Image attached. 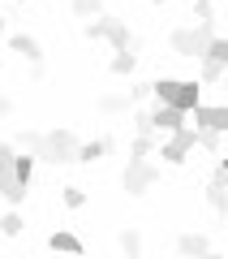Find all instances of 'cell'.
<instances>
[{
	"label": "cell",
	"mask_w": 228,
	"mask_h": 259,
	"mask_svg": "<svg viewBox=\"0 0 228 259\" xmlns=\"http://www.w3.org/2000/svg\"><path fill=\"white\" fill-rule=\"evenodd\" d=\"M155 5H168V0H155Z\"/></svg>",
	"instance_id": "obj_32"
},
{
	"label": "cell",
	"mask_w": 228,
	"mask_h": 259,
	"mask_svg": "<svg viewBox=\"0 0 228 259\" xmlns=\"http://www.w3.org/2000/svg\"><path fill=\"white\" fill-rule=\"evenodd\" d=\"M73 13L78 18H95L99 13V0H73Z\"/></svg>",
	"instance_id": "obj_24"
},
{
	"label": "cell",
	"mask_w": 228,
	"mask_h": 259,
	"mask_svg": "<svg viewBox=\"0 0 228 259\" xmlns=\"http://www.w3.org/2000/svg\"><path fill=\"white\" fill-rule=\"evenodd\" d=\"M82 203H86V194L78 186H65V207H82Z\"/></svg>",
	"instance_id": "obj_26"
},
{
	"label": "cell",
	"mask_w": 228,
	"mask_h": 259,
	"mask_svg": "<svg viewBox=\"0 0 228 259\" xmlns=\"http://www.w3.org/2000/svg\"><path fill=\"white\" fill-rule=\"evenodd\" d=\"M198 69H202V82H219V78H228V39H211V48H207V56L198 61Z\"/></svg>",
	"instance_id": "obj_7"
},
{
	"label": "cell",
	"mask_w": 228,
	"mask_h": 259,
	"mask_svg": "<svg viewBox=\"0 0 228 259\" xmlns=\"http://www.w3.org/2000/svg\"><path fill=\"white\" fill-rule=\"evenodd\" d=\"M207 259H224V255H207Z\"/></svg>",
	"instance_id": "obj_30"
},
{
	"label": "cell",
	"mask_w": 228,
	"mask_h": 259,
	"mask_svg": "<svg viewBox=\"0 0 228 259\" xmlns=\"http://www.w3.org/2000/svg\"><path fill=\"white\" fill-rule=\"evenodd\" d=\"M0 35H5V18H0Z\"/></svg>",
	"instance_id": "obj_29"
},
{
	"label": "cell",
	"mask_w": 228,
	"mask_h": 259,
	"mask_svg": "<svg viewBox=\"0 0 228 259\" xmlns=\"http://www.w3.org/2000/svg\"><path fill=\"white\" fill-rule=\"evenodd\" d=\"M198 147V130L194 125H185V130H177V134H168L164 143H159V156L168 160V164H185V156Z\"/></svg>",
	"instance_id": "obj_6"
},
{
	"label": "cell",
	"mask_w": 228,
	"mask_h": 259,
	"mask_svg": "<svg viewBox=\"0 0 228 259\" xmlns=\"http://www.w3.org/2000/svg\"><path fill=\"white\" fill-rule=\"evenodd\" d=\"M39 143H43V134H39V130H18V147H26L30 156L39 151Z\"/></svg>",
	"instance_id": "obj_20"
},
{
	"label": "cell",
	"mask_w": 228,
	"mask_h": 259,
	"mask_svg": "<svg viewBox=\"0 0 228 259\" xmlns=\"http://www.w3.org/2000/svg\"><path fill=\"white\" fill-rule=\"evenodd\" d=\"M207 203H211V212L228 216V173L219 164H215V173H211V182H207Z\"/></svg>",
	"instance_id": "obj_10"
},
{
	"label": "cell",
	"mask_w": 228,
	"mask_h": 259,
	"mask_svg": "<svg viewBox=\"0 0 228 259\" xmlns=\"http://www.w3.org/2000/svg\"><path fill=\"white\" fill-rule=\"evenodd\" d=\"M99 108L103 112H129V108H134V95H103Z\"/></svg>",
	"instance_id": "obj_19"
},
{
	"label": "cell",
	"mask_w": 228,
	"mask_h": 259,
	"mask_svg": "<svg viewBox=\"0 0 228 259\" xmlns=\"http://www.w3.org/2000/svg\"><path fill=\"white\" fill-rule=\"evenodd\" d=\"M9 48H13L18 56H26L30 65H43V48H39L35 35H9Z\"/></svg>",
	"instance_id": "obj_12"
},
{
	"label": "cell",
	"mask_w": 228,
	"mask_h": 259,
	"mask_svg": "<svg viewBox=\"0 0 228 259\" xmlns=\"http://www.w3.org/2000/svg\"><path fill=\"white\" fill-rule=\"evenodd\" d=\"M86 39H108L112 52H138L134 35H129V26L121 18H95V22H86Z\"/></svg>",
	"instance_id": "obj_3"
},
{
	"label": "cell",
	"mask_w": 228,
	"mask_h": 259,
	"mask_svg": "<svg viewBox=\"0 0 228 259\" xmlns=\"http://www.w3.org/2000/svg\"><path fill=\"white\" fill-rule=\"evenodd\" d=\"M194 18H198V22H215V9H211V0H194Z\"/></svg>",
	"instance_id": "obj_25"
},
{
	"label": "cell",
	"mask_w": 228,
	"mask_h": 259,
	"mask_svg": "<svg viewBox=\"0 0 228 259\" xmlns=\"http://www.w3.org/2000/svg\"><path fill=\"white\" fill-rule=\"evenodd\" d=\"M108 147H112L108 139H91V143L78 147V160H82V164H95V160H103V151H108Z\"/></svg>",
	"instance_id": "obj_16"
},
{
	"label": "cell",
	"mask_w": 228,
	"mask_h": 259,
	"mask_svg": "<svg viewBox=\"0 0 228 259\" xmlns=\"http://www.w3.org/2000/svg\"><path fill=\"white\" fill-rule=\"evenodd\" d=\"M219 168H224V173H228V160H219Z\"/></svg>",
	"instance_id": "obj_28"
},
{
	"label": "cell",
	"mask_w": 228,
	"mask_h": 259,
	"mask_svg": "<svg viewBox=\"0 0 228 259\" xmlns=\"http://www.w3.org/2000/svg\"><path fill=\"white\" fill-rule=\"evenodd\" d=\"M151 125H155V134H177V130H185V112L173 108V104H155L151 108Z\"/></svg>",
	"instance_id": "obj_9"
},
{
	"label": "cell",
	"mask_w": 228,
	"mask_h": 259,
	"mask_svg": "<svg viewBox=\"0 0 228 259\" xmlns=\"http://www.w3.org/2000/svg\"><path fill=\"white\" fill-rule=\"evenodd\" d=\"M219 143H224V134H215V130H198V147L202 151H219Z\"/></svg>",
	"instance_id": "obj_22"
},
{
	"label": "cell",
	"mask_w": 228,
	"mask_h": 259,
	"mask_svg": "<svg viewBox=\"0 0 228 259\" xmlns=\"http://www.w3.org/2000/svg\"><path fill=\"white\" fill-rule=\"evenodd\" d=\"M211 39H215V22H198V26H181L168 35V44H173L177 56H194V61H202L211 48Z\"/></svg>",
	"instance_id": "obj_1"
},
{
	"label": "cell",
	"mask_w": 228,
	"mask_h": 259,
	"mask_svg": "<svg viewBox=\"0 0 228 259\" xmlns=\"http://www.w3.org/2000/svg\"><path fill=\"white\" fill-rule=\"evenodd\" d=\"M177 255L181 259H207L211 255V238L207 233H181V238H177Z\"/></svg>",
	"instance_id": "obj_11"
},
{
	"label": "cell",
	"mask_w": 228,
	"mask_h": 259,
	"mask_svg": "<svg viewBox=\"0 0 228 259\" xmlns=\"http://www.w3.org/2000/svg\"><path fill=\"white\" fill-rule=\"evenodd\" d=\"M198 104H202V87H198V82H181V87H177V100H173V108L194 112Z\"/></svg>",
	"instance_id": "obj_14"
},
{
	"label": "cell",
	"mask_w": 228,
	"mask_h": 259,
	"mask_svg": "<svg viewBox=\"0 0 228 259\" xmlns=\"http://www.w3.org/2000/svg\"><path fill=\"white\" fill-rule=\"evenodd\" d=\"M0 233H5V238H18V233H22V216L18 212H5V216H0Z\"/></svg>",
	"instance_id": "obj_21"
},
{
	"label": "cell",
	"mask_w": 228,
	"mask_h": 259,
	"mask_svg": "<svg viewBox=\"0 0 228 259\" xmlns=\"http://www.w3.org/2000/svg\"><path fill=\"white\" fill-rule=\"evenodd\" d=\"M0 194H5L13 207L26 199V186L18 182V151H13V143H5V139H0Z\"/></svg>",
	"instance_id": "obj_4"
},
{
	"label": "cell",
	"mask_w": 228,
	"mask_h": 259,
	"mask_svg": "<svg viewBox=\"0 0 228 259\" xmlns=\"http://www.w3.org/2000/svg\"><path fill=\"white\" fill-rule=\"evenodd\" d=\"M121 250H125L129 259H138L142 255V233L138 229H121Z\"/></svg>",
	"instance_id": "obj_18"
},
{
	"label": "cell",
	"mask_w": 228,
	"mask_h": 259,
	"mask_svg": "<svg viewBox=\"0 0 228 259\" xmlns=\"http://www.w3.org/2000/svg\"><path fill=\"white\" fill-rule=\"evenodd\" d=\"M155 182H159V168L151 164V160H142V156H129V164H125V190L134 194V199H138V194H146Z\"/></svg>",
	"instance_id": "obj_5"
},
{
	"label": "cell",
	"mask_w": 228,
	"mask_h": 259,
	"mask_svg": "<svg viewBox=\"0 0 228 259\" xmlns=\"http://www.w3.org/2000/svg\"><path fill=\"white\" fill-rule=\"evenodd\" d=\"M47 246H52L56 255H82V238L69 233V229H56L52 238H47Z\"/></svg>",
	"instance_id": "obj_13"
},
{
	"label": "cell",
	"mask_w": 228,
	"mask_h": 259,
	"mask_svg": "<svg viewBox=\"0 0 228 259\" xmlns=\"http://www.w3.org/2000/svg\"><path fill=\"white\" fill-rule=\"evenodd\" d=\"M78 147L82 143L73 139V130H47L39 151H35V160H43V164H73L78 160Z\"/></svg>",
	"instance_id": "obj_2"
},
{
	"label": "cell",
	"mask_w": 228,
	"mask_h": 259,
	"mask_svg": "<svg viewBox=\"0 0 228 259\" xmlns=\"http://www.w3.org/2000/svg\"><path fill=\"white\" fill-rule=\"evenodd\" d=\"M30 173H35V156L26 151V156H18V182L26 186V182H30Z\"/></svg>",
	"instance_id": "obj_23"
},
{
	"label": "cell",
	"mask_w": 228,
	"mask_h": 259,
	"mask_svg": "<svg viewBox=\"0 0 228 259\" xmlns=\"http://www.w3.org/2000/svg\"><path fill=\"white\" fill-rule=\"evenodd\" d=\"M134 65H138V52H117L108 69H112L117 78H129V74H134Z\"/></svg>",
	"instance_id": "obj_17"
},
{
	"label": "cell",
	"mask_w": 228,
	"mask_h": 259,
	"mask_svg": "<svg viewBox=\"0 0 228 259\" xmlns=\"http://www.w3.org/2000/svg\"><path fill=\"white\" fill-rule=\"evenodd\" d=\"M9 112H13V100H9V95H0V117H9Z\"/></svg>",
	"instance_id": "obj_27"
},
{
	"label": "cell",
	"mask_w": 228,
	"mask_h": 259,
	"mask_svg": "<svg viewBox=\"0 0 228 259\" xmlns=\"http://www.w3.org/2000/svg\"><path fill=\"white\" fill-rule=\"evenodd\" d=\"M190 117H194V130H215V134H228V104H198Z\"/></svg>",
	"instance_id": "obj_8"
},
{
	"label": "cell",
	"mask_w": 228,
	"mask_h": 259,
	"mask_svg": "<svg viewBox=\"0 0 228 259\" xmlns=\"http://www.w3.org/2000/svg\"><path fill=\"white\" fill-rule=\"evenodd\" d=\"M177 87H181V78H159V82H151L155 104H173V100H177Z\"/></svg>",
	"instance_id": "obj_15"
},
{
	"label": "cell",
	"mask_w": 228,
	"mask_h": 259,
	"mask_svg": "<svg viewBox=\"0 0 228 259\" xmlns=\"http://www.w3.org/2000/svg\"><path fill=\"white\" fill-rule=\"evenodd\" d=\"M13 5H26V0H13Z\"/></svg>",
	"instance_id": "obj_31"
}]
</instances>
